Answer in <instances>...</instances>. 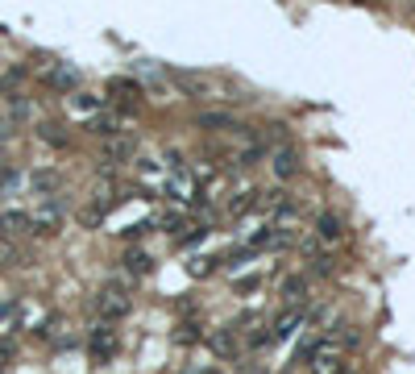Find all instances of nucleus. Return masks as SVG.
Listing matches in <instances>:
<instances>
[{
    "mask_svg": "<svg viewBox=\"0 0 415 374\" xmlns=\"http://www.w3.org/2000/svg\"><path fill=\"white\" fill-rule=\"evenodd\" d=\"M62 212H67L62 200H54V196L42 200V204L29 212V233H37V237H54V233L62 229Z\"/></svg>",
    "mask_w": 415,
    "mask_h": 374,
    "instance_id": "nucleus-1",
    "label": "nucleus"
},
{
    "mask_svg": "<svg viewBox=\"0 0 415 374\" xmlns=\"http://www.w3.org/2000/svg\"><path fill=\"white\" fill-rule=\"evenodd\" d=\"M129 308H133V300H129V291L125 287H116V283H108V287H100V296H96V312H100V321H121V316H129Z\"/></svg>",
    "mask_w": 415,
    "mask_h": 374,
    "instance_id": "nucleus-2",
    "label": "nucleus"
},
{
    "mask_svg": "<svg viewBox=\"0 0 415 374\" xmlns=\"http://www.w3.org/2000/svg\"><path fill=\"white\" fill-rule=\"evenodd\" d=\"M116 350H121V337H116V329L108 325V321H100L96 329H91V337H87V354H91V362H112L116 358Z\"/></svg>",
    "mask_w": 415,
    "mask_h": 374,
    "instance_id": "nucleus-3",
    "label": "nucleus"
},
{
    "mask_svg": "<svg viewBox=\"0 0 415 374\" xmlns=\"http://www.w3.org/2000/svg\"><path fill=\"white\" fill-rule=\"evenodd\" d=\"M133 154H137V142H133V137H108V142H104V158H100L104 167H100V171L108 175L116 162H125V158H133Z\"/></svg>",
    "mask_w": 415,
    "mask_h": 374,
    "instance_id": "nucleus-4",
    "label": "nucleus"
},
{
    "mask_svg": "<svg viewBox=\"0 0 415 374\" xmlns=\"http://www.w3.org/2000/svg\"><path fill=\"white\" fill-rule=\"evenodd\" d=\"M270 167H274L279 179H295V175H299V150H295V146H279Z\"/></svg>",
    "mask_w": 415,
    "mask_h": 374,
    "instance_id": "nucleus-5",
    "label": "nucleus"
},
{
    "mask_svg": "<svg viewBox=\"0 0 415 374\" xmlns=\"http://www.w3.org/2000/svg\"><path fill=\"white\" fill-rule=\"evenodd\" d=\"M54 92H71V87H79V71L75 67H67V62H58V67H50L46 75H42Z\"/></svg>",
    "mask_w": 415,
    "mask_h": 374,
    "instance_id": "nucleus-6",
    "label": "nucleus"
},
{
    "mask_svg": "<svg viewBox=\"0 0 415 374\" xmlns=\"http://www.w3.org/2000/svg\"><path fill=\"white\" fill-rule=\"evenodd\" d=\"M195 129H212V133H237L241 125H237L229 112H200V117H195Z\"/></svg>",
    "mask_w": 415,
    "mask_h": 374,
    "instance_id": "nucleus-7",
    "label": "nucleus"
},
{
    "mask_svg": "<svg viewBox=\"0 0 415 374\" xmlns=\"http://www.w3.org/2000/svg\"><path fill=\"white\" fill-rule=\"evenodd\" d=\"M312 371H316V374H345V362H341V354H337V350L320 346V350L312 354Z\"/></svg>",
    "mask_w": 415,
    "mask_h": 374,
    "instance_id": "nucleus-8",
    "label": "nucleus"
},
{
    "mask_svg": "<svg viewBox=\"0 0 415 374\" xmlns=\"http://www.w3.org/2000/svg\"><path fill=\"white\" fill-rule=\"evenodd\" d=\"M29 187H33V196H46V200H50V196L62 187V175H58V171H33V175H29Z\"/></svg>",
    "mask_w": 415,
    "mask_h": 374,
    "instance_id": "nucleus-9",
    "label": "nucleus"
},
{
    "mask_svg": "<svg viewBox=\"0 0 415 374\" xmlns=\"http://www.w3.org/2000/svg\"><path fill=\"white\" fill-rule=\"evenodd\" d=\"M316 233H320L324 241H341V237H345V221H341L337 212H320V221H316Z\"/></svg>",
    "mask_w": 415,
    "mask_h": 374,
    "instance_id": "nucleus-10",
    "label": "nucleus"
},
{
    "mask_svg": "<svg viewBox=\"0 0 415 374\" xmlns=\"http://www.w3.org/2000/svg\"><path fill=\"white\" fill-rule=\"evenodd\" d=\"M295 329H303V312H299V308H287V312L274 321V333H270V337H274V341H283V337H291Z\"/></svg>",
    "mask_w": 415,
    "mask_h": 374,
    "instance_id": "nucleus-11",
    "label": "nucleus"
},
{
    "mask_svg": "<svg viewBox=\"0 0 415 374\" xmlns=\"http://www.w3.org/2000/svg\"><path fill=\"white\" fill-rule=\"evenodd\" d=\"M87 129H91L96 137H104V142H108V137H116V129H121V117H112V112H96V117L87 121Z\"/></svg>",
    "mask_w": 415,
    "mask_h": 374,
    "instance_id": "nucleus-12",
    "label": "nucleus"
},
{
    "mask_svg": "<svg viewBox=\"0 0 415 374\" xmlns=\"http://www.w3.org/2000/svg\"><path fill=\"white\" fill-rule=\"evenodd\" d=\"M0 233H4V237L29 233V212H17V208H8V212L0 216Z\"/></svg>",
    "mask_w": 415,
    "mask_h": 374,
    "instance_id": "nucleus-13",
    "label": "nucleus"
},
{
    "mask_svg": "<svg viewBox=\"0 0 415 374\" xmlns=\"http://www.w3.org/2000/svg\"><path fill=\"white\" fill-rule=\"evenodd\" d=\"M212 350H216L220 358H237V354H241V341H237L233 329H220V333H212Z\"/></svg>",
    "mask_w": 415,
    "mask_h": 374,
    "instance_id": "nucleus-14",
    "label": "nucleus"
},
{
    "mask_svg": "<svg viewBox=\"0 0 415 374\" xmlns=\"http://www.w3.org/2000/svg\"><path fill=\"white\" fill-rule=\"evenodd\" d=\"M283 300H287V308H303V300H308V279H299V275H291L287 283H283Z\"/></svg>",
    "mask_w": 415,
    "mask_h": 374,
    "instance_id": "nucleus-15",
    "label": "nucleus"
},
{
    "mask_svg": "<svg viewBox=\"0 0 415 374\" xmlns=\"http://www.w3.org/2000/svg\"><path fill=\"white\" fill-rule=\"evenodd\" d=\"M291 241V233H283L279 225H266L258 237H254V250H262V246H270V250H279V246H287Z\"/></svg>",
    "mask_w": 415,
    "mask_h": 374,
    "instance_id": "nucleus-16",
    "label": "nucleus"
},
{
    "mask_svg": "<svg viewBox=\"0 0 415 374\" xmlns=\"http://www.w3.org/2000/svg\"><path fill=\"white\" fill-rule=\"evenodd\" d=\"M121 262H125V271H129V275H150V271H154V258H150L145 250H129Z\"/></svg>",
    "mask_w": 415,
    "mask_h": 374,
    "instance_id": "nucleus-17",
    "label": "nucleus"
},
{
    "mask_svg": "<svg viewBox=\"0 0 415 374\" xmlns=\"http://www.w3.org/2000/svg\"><path fill=\"white\" fill-rule=\"evenodd\" d=\"M170 79H175V83H179V87H183L191 100H200V96L208 92V87H204V79H195L191 71H170Z\"/></svg>",
    "mask_w": 415,
    "mask_h": 374,
    "instance_id": "nucleus-18",
    "label": "nucleus"
},
{
    "mask_svg": "<svg viewBox=\"0 0 415 374\" xmlns=\"http://www.w3.org/2000/svg\"><path fill=\"white\" fill-rule=\"evenodd\" d=\"M108 92H116V96L133 100V108L141 104V83H137V79H108Z\"/></svg>",
    "mask_w": 415,
    "mask_h": 374,
    "instance_id": "nucleus-19",
    "label": "nucleus"
},
{
    "mask_svg": "<svg viewBox=\"0 0 415 374\" xmlns=\"http://www.w3.org/2000/svg\"><path fill=\"white\" fill-rule=\"evenodd\" d=\"M108 208H112V200H96V204H87V208L79 212V221H83L87 229H96V225H100V221L108 216Z\"/></svg>",
    "mask_w": 415,
    "mask_h": 374,
    "instance_id": "nucleus-20",
    "label": "nucleus"
},
{
    "mask_svg": "<svg viewBox=\"0 0 415 374\" xmlns=\"http://www.w3.org/2000/svg\"><path fill=\"white\" fill-rule=\"evenodd\" d=\"M37 137H42L46 146H67V133H62V125H37Z\"/></svg>",
    "mask_w": 415,
    "mask_h": 374,
    "instance_id": "nucleus-21",
    "label": "nucleus"
},
{
    "mask_svg": "<svg viewBox=\"0 0 415 374\" xmlns=\"http://www.w3.org/2000/svg\"><path fill=\"white\" fill-rule=\"evenodd\" d=\"M249 208H258V192H245V196H237V200L229 204L233 216H241V212H249Z\"/></svg>",
    "mask_w": 415,
    "mask_h": 374,
    "instance_id": "nucleus-22",
    "label": "nucleus"
},
{
    "mask_svg": "<svg viewBox=\"0 0 415 374\" xmlns=\"http://www.w3.org/2000/svg\"><path fill=\"white\" fill-rule=\"evenodd\" d=\"M17 258H21L17 246H12L8 237H0V266H17Z\"/></svg>",
    "mask_w": 415,
    "mask_h": 374,
    "instance_id": "nucleus-23",
    "label": "nucleus"
},
{
    "mask_svg": "<svg viewBox=\"0 0 415 374\" xmlns=\"http://www.w3.org/2000/svg\"><path fill=\"white\" fill-rule=\"evenodd\" d=\"M212 262H216V258H191V262H187V271H191L195 279H204V275H212Z\"/></svg>",
    "mask_w": 415,
    "mask_h": 374,
    "instance_id": "nucleus-24",
    "label": "nucleus"
},
{
    "mask_svg": "<svg viewBox=\"0 0 415 374\" xmlns=\"http://www.w3.org/2000/svg\"><path fill=\"white\" fill-rule=\"evenodd\" d=\"M175 341H183V346H191V341H200V325H183V329L175 333Z\"/></svg>",
    "mask_w": 415,
    "mask_h": 374,
    "instance_id": "nucleus-25",
    "label": "nucleus"
},
{
    "mask_svg": "<svg viewBox=\"0 0 415 374\" xmlns=\"http://www.w3.org/2000/svg\"><path fill=\"white\" fill-rule=\"evenodd\" d=\"M266 137H270V142H287V125H279V121H274V125H266L262 142H266Z\"/></svg>",
    "mask_w": 415,
    "mask_h": 374,
    "instance_id": "nucleus-26",
    "label": "nucleus"
},
{
    "mask_svg": "<svg viewBox=\"0 0 415 374\" xmlns=\"http://www.w3.org/2000/svg\"><path fill=\"white\" fill-rule=\"evenodd\" d=\"M337 337H341V346H349V350H353V346H362V333H357V329H341Z\"/></svg>",
    "mask_w": 415,
    "mask_h": 374,
    "instance_id": "nucleus-27",
    "label": "nucleus"
},
{
    "mask_svg": "<svg viewBox=\"0 0 415 374\" xmlns=\"http://www.w3.org/2000/svg\"><path fill=\"white\" fill-rule=\"evenodd\" d=\"M312 262H316V266H312L316 275H333V271H337V266H333V258H324V254H320V258H312Z\"/></svg>",
    "mask_w": 415,
    "mask_h": 374,
    "instance_id": "nucleus-28",
    "label": "nucleus"
},
{
    "mask_svg": "<svg viewBox=\"0 0 415 374\" xmlns=\"http://www.w3.org/2000/svg\"><path fill=\"white\" fill-rule=\"evenodd\" d=\"M316 350H320V341H299V350H295V362H299V358H312Z\"/></svg>",
    "mask_w": 415,
    "mask_h": 374,
    "instance_id": "nucleus-29",
    "label": "nucleus"
},
{
    "mask_svg": "<svg viewBox=\"0 0 415 374\" xmlns=\"http://www.w3.org/2000/svg\"><path fill=\"white\" fill-rule=\"evenodd\" d=\"M8 358H12V341H0V366H4Z\"/></svg>",
    "mask_w": 415,
    "mask_h": 374,
    "instance_id": "nucleus-30",
    "label": "nucleus"
},
{
    "mask_svg": "<svg viewBox=\"0 0 415 374\" xmlns=\"http://www.w3.org/2000/svg\"><path fill=\"white\" fill-rule=\"evenodd\" d=\"M8 137H12V125H8V121L0 117V142H8Z\"/></svg>",
    "mask_w": 415,
    "mask_h": 374,
    "instance_id": "nucleus-31",
    "label": "nucleus"
},
{
    "mask_svg": "<svg viewBox=\"0 0 415 374\" xmlns=\"http://www.w3.org/2000/svg\"><path fill=\"white\" fill-rule=\"evenodd\" d=\"M8 179H12V171H8V167L0 162V183H8Z\"/></svg>",
    "mask_w": 415,
    "mask_h": 374,
    "instance_id": "nucleus-32",
    "label": "nucleus"
},
{
    "mask_svg": "<svg viewBox=\"0 0 415 374\" xmlns=\"http://www.w3.org/2000/svg\"><path fill=\"white\" fill-rule=\"evenodd\" d=\"M245 374H266V371H262V366H249V371H245Z\"/></svg>",
    "mask_w": 415,
    "mask_h": 374,
    "instance_id": "nucleus-33",
    "label": "nucleus"
}]
</instances>
